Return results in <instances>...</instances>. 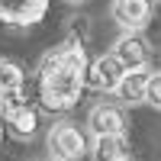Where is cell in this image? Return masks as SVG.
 <instances>
[{"label":"cell","instance_id":"obj_10","mask_svg":"<svg viewBox=\"0 0 161 161\" xmlns=\"http://www.w3.org/2000/svg\"><path fill=\"white\" fill-rule=\"evenodd\" d=\"M126 152H129L126 136H93V148H90L93 161H116Z\"/></svg>","mask_w":161,"mask_h":161},{"label":"cell","instance_id":"obj_8","mask_svg":"<svg viewBox=\"0 0 161 161\" xmlns=\"http://www.w3.org/2000/svg\"><path fill=\"white\" fill-rule=\"evenodd\" d=\"M148 77L152 71L148 68H136V71H126L123 80L116 84V97L119 103H126V106H136V103H145V90H148Z\"/></svg>","mask_w":161,"mask_h":161},{"label":"cell","instance_id":"obj_4","mask_svg":"<svg viewBox=\"0 0 161 161\" xmlns=\"http://www.w3.org/2000/svg\"><path fill=\"white\" fill-rule=\"evenodd\" d=\"M48 13V0H0V23L32 26Z\"/></svg>","mask_w":161,"mask_h":161},{"label":"cell","instance_id":"obj_9","mask_svg":"<svg viewBox=\"0 0 161 161\" xmlns=\"http://www.w3.org/2000/svg\"><path fill=\"white\" fill-rule=\"evenodd\" d=\"M3 119H7V126H10V132L16 139H32L36 129H39V113L32 110L29 103H23V106H16V110L3 113Z\"/></svg>","mask_w":161,"mask_h":161},{"label":"cell","instance_id":"obj_16","mask_svg":"<svg viewBox=\"0 0 161 161\" xmlns=\"http://www.w3.org/2000/svg\"><path fill=\"white\" fill-rule=\"evenodd\" d=\"M48 161H55V158H48Z\"/></svg>","mask_w":161,"mask_h":161},{"label":"cell","instance_id":"obj_14","mask_svg":"<svg viewBox=\"0 0 161 161\" xmlns=\"http://www.w3.org/2000/svg\"><path fill=\"white\" fill-rule=\"evenodd\" d=\"M0 139H3V123H0Z\"/></svg>","mask_w":161,"mask_h":161},{"label":"cell","instance_id":"obj_12","mask_svg":"<svg viewBox=\"0 0 161 161\" xmlns=\"http://www.w3.org/2000/svg\"><path fill=\"white\" fill-rule=\"evenodd\" d=\"M145 103L161 110V71H152L148 77V90H145Z\"/></svg>","mask_w":161,"mask_h":161},{"label":"cell","instance_id":"obj_15","mask_svg":"<svg viewBox=\"0 0 161 161\" xmlns=\"http://www.w3.org/2000/svg\"><path fill=\"white\" fill-rule=\"evenodd\" d=\"M68 3H80V0H68Z\"/></svg>","mask_w":161,"mask_h":161},{"label":"cell","instance_id":"obj_3","mask_svg":"<svg viewBox=\"0 0 161 161\" xmlns=\"http://www.w3.org/2000/svg\"><path fill=\"white\" fill-rule=\"evenodd\" d=\"M123 74H126V64L116 58V52H106V55H100L93 64H87L84 84H90L93 90L113 93V90H116V84L123 80Z\"/></svg>","mask_w":161,"mask_h":161},{"label":"cell","instance_id":"obj_7","mask_svg":"<svg viewBox=\"0 0 161 161\" xmlns=\"http://www.w3.org/2000/svg\"><path fill=\"white\" fill-rule=\"evenodd\" d=\"M113 52H116V58L126 64V71L148 68V61H152V48H148V42H145V36H139V32H126L116 42Z\"/></svg>","mask_w":161,"mask_h":161},{"label":"cell","instance_id":"obj_1","mask_svg":"<svg viewBox=\"0 0 161 161\" xmlns=\"http://www.w3.org/2000/svg\"><path fill=\"white\" fill-rule=\"evenodd\" d=\"M87 74V52L80 42H64L52 48L39 68V100L52 113H68L80 100Z\"/></svg>","mask_w":161,"mask_h":161},{"label":"cell","instance_id":"obj_11","mask_svg":"<svg viewBox=\"0 0 161 161\" xmlns=\"http://www.w3.org/2000/svg\"><path fill=\"white\" fill-rule=\"evenodd\" d=\"M23 84H26L23 68L16 61H3L0 58V93L3 90H23Z\"/></svg>","mask_w":161,"mask_h":161},{"label":"cell","instance_id":"obj_13","mask_svg":"<svg viewBox=\"0 0 161 161\" xmlns=\"http://www.w3.org/2000/svg\"><path fill=\"white\" fill-rule=\"evenodd\" d=\"M116 161H136V158H129V155H123V158H116Z\"/></svg>","mask_w":161,"mask_h":161},{"label":"cell","instance_id":"obj_5","mask_svg":"<svg viewBox=\"0 0 161 161\" xmlns=\"http://www.w3.org/2000/svg\"><path fill=\"white\" fill-rule=\"evenodd\" d=\"M87 129L93 136H126V113L116 103H97L87 116Z\"/></svg>","mask_w":161,"mask_h":161},{"label":"cell","instance_id":"obj_6","mask_svg":"<svg viewBox=\"0 0 161 161\" xmlns=\"http://www.w3.org/2000/svg\"><path fill=\"white\" fill-rule=\"evenodd\" d=\"M110 16H113V23L123 26L126 32H139L142 26L152 19V0H113Z\"/></svg>","mask_w":161,"mask_h":161},{"label":"cell","instance_id":"obj_2","mask_svg":"<svg viewBox=\"0 0 161 161\" xmlns=\"http://www.w3.org/2000/svg\"><path fill=\"white\" fill-rule=\"evenodd\" d=\"M45 145H48V155L55 161H80L87 155V136L68 119H61V123H55L48 129Z\"/></svg>","mask_w":161,"mask_h":161}]
</instances>
